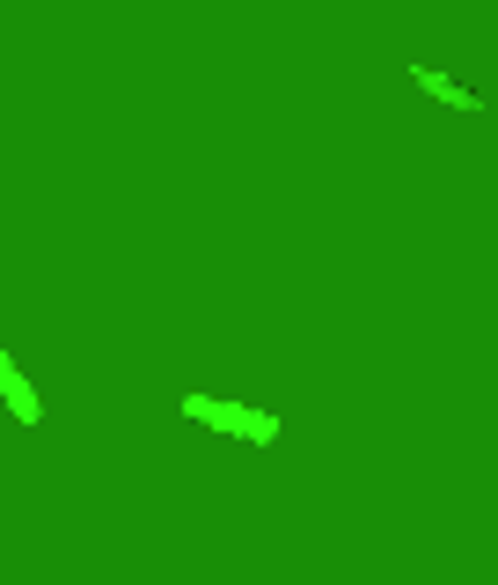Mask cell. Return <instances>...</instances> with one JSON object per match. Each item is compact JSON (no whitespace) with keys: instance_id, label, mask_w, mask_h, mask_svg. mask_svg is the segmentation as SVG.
<instances>
[{"instance_id":"2","label":"cell","mask_w":498,"mask_h":585,"mask_svg":"<svg viewBox=\"0 0 498 585\" xmlns=\"http://www.w3.org/2000/svg\"><path fill=\"white\" fill-rule=\"evenodd\" d=\"M0 395H8V417H15V425H37V417H45V395L23 381L15 351H0Z\"/></svg>"},{"instance_id":"1","label":"cell","mask_w":498,"mask_h":585,"mask_svg":"<svg viewBox=\"0 0 498 585\" xmlns=\"http://www.w3.org/2000/svg\"><path fill=\"white\" fill-rule=\"evenodd\" d=\"M183 417H191V425H221V432H235V439H257V446L278 439V417L242 410V403H213V395H183Z\"/></svg>"},{"instance_id":"3","label":"cell","mask_w":498,"mask_h":585,"mask_svg":"<svg viewBox=\"0 0 498 585\" xmlns=\"http://www.w3.org/2000/svg\"><path fill=\"white\" fill-rule=\"evenodd\" d=\"M411 81H418L425 96L454 103V110H484V96H476V88H462V81H448V73H432V67H411Z\"/></svg>"}]
</instances>
